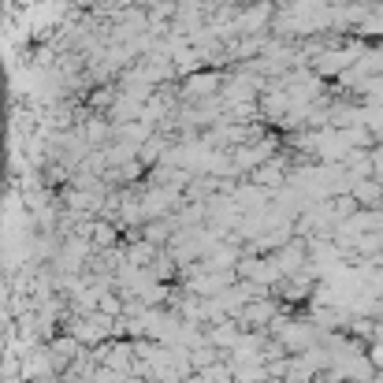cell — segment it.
<instances>
[{"instance_id": "obj_2", "label": "cell", "mask_w": 383, "mask_h": 383, "mask_svg": "<svg viewBox=\"0 0 383 383\" xmlns=\"http://www.w3.org/2000/svg\"><path fill=\"white\" fill-rule=\"evenodd\" d=\"M305 383H324V379H305Z\"/></svg>"}, {"instance_id": "obj_1", "label": "cell", "mask_w": 383, "mask_h": 383, "mask_svg": "<svg viewBox=\"0 0 383 383\" xmlns=\"http://www.w3.org/2000/svg\"><path fill=\"white\" fill-rule=\"evenodd\" d=\"M372 361H376V364H383V342H379V346H372Z\"/></svg>"}]
</instances>
